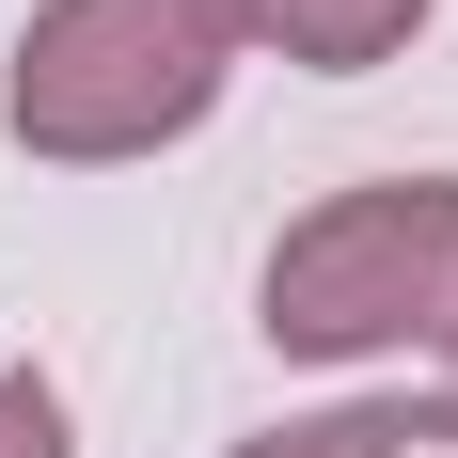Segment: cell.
<instances>
[{
	"instance_id": "6da1fadb",
	"label": "cell",
	"mask_w": 458,
	"mask_h": 458,
	"mask_svg": "<svg viewBox=\"0 0 458 458\" xmlns=\"http://www.w3.org/2000/svg\"><path fill=\"white\" fill-rule=\"evenodd\" d=\"M237 64H253L237 0H32L0 47V127L47 174H127L222 111Z\"/></svg>"
},
{
	"instance_id": "7a4b0ae2",
	"label": "cell",
	"mask_w": 458,
	"mask_h": 458,
	"mask_svg": "<svg viewBox=\"0 0 458 458\" xmlns=\"http://www.w3.org/2000/svg\"><path fill=\"white\" fill-rule=\"evenodd\" d=\"M458 317V174H348L269 237L253 332L284 364H411Z\"/></svg>"
},
{
	"instance_id": "3957f363",
	"label": "cell",
	"mask_w": 458,
	"mask_h": 458,
	"mask_svg": "<svg viewBox=\"0 0 458 458\" xmlns=\"http://www.w3.org/2000/svg\"><path fill=\"white\" fill-rule=\"evenodd\" d=\"M427 16L443 0H237V32L269 47V64H301V80H379Z\"/></svg>"
},
{
	"instance_id": "277c9868",
	"label": "cell",
	"mask_w": 458,
	"mask_h": 458,
	"mask_svg": "<svg viewBox=\"0 0 458 458\" xmlns=\"http://www.w3.org/2000/svg\"><path fill=\"white\" fill-rule=\"evenodd\" d=\"M411 443H443V411H411V395H332V411H284V427H253L222 458H411Z\"/></svg>"
},
{
	"instance_id": "5b68a950",
	"label": "cell",
	"mask_w": 458,
	"mask_h": 458,
	"mask_svg": "<svg viewBox=\"0 0 458 458\" xmlns=\"http://www.w3.org/2000/svg\"><path fill=\"white\" fill-rule=\"evenodd\" d=\"M0 458H80V411L47 364H0Z\"/></svg>"
},
{
	"instance_id": "8992f818",
	"label": "cell",
	"mask_w": 458,
	"mask_h": 458,
	"mask_svg": "<svg viewBox=\"0 0 458 458\" xmlns=\"http://www.w3.org/2000/svg\"><path fill=\"white\" fill-rule=\"evenodd\" d=\"M443 443H458V317H443Z\"/></svg>"
}]
</instances>
